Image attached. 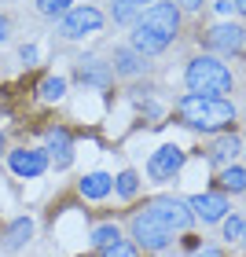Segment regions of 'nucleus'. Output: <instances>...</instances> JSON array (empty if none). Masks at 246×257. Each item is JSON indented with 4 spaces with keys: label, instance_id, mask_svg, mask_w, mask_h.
I'll list each match as a JSON object with an SVG mask.
<instances>
[{
    "label": "nucleus",
    "instance_id": "32",
    "mask_svg": "<svg viewBox=\"0 0 246 257\" xmlns=\"http://www.w3.org/2000/svg\"><path fill=\"white\" fill-rule=\"evenodd\" d=\"M242 155H246V151H242Z\"/></svg>",
    "mask_w": 246,
    "mask_h": 257
},
{
    "label": "nucleus",
    "instance_id": "31",
    "mask_svg": "<svg viewBox=\"0 0 246 257\" xmlns=\"http://www.w3.org/2000/svg\"><path fill=\"white\" fill-rule=\"evenodd\" d=\"M242 242H246V228H242Z\"/></svg>",
    "mask_w": 246,
    "mask_h": 257
},
{
    "label": "nucleus",
    "instance_id": "2",
    "mask_svg": "<svg viewBox=\"0 0 246 257\" xmlns=\"http://www.w3.org/2000/svg\"><path fill=\"white\" fill-rule=\"evenodd\" d=\"M180 118L191 128H202V133H220L235 121V107L224 96H195L187 92L180 99Z\"/></svg>",
    "mask_w": 246,
    "mask_h": 257
},
{
    "label": "nucleus",
    "instance_id": "24",
    "mask_svg": "<svg viewBox=\"0 0 246 257\" xmlns=\"http://www.w3.org/2000/svg\"><path fill=\"white\" fill-rule=\"evenodd\" d=\"M103 257H136V246H133V242H114V246H107V250H103Z\"/></svg>",
    "mask_w": 246,
    "mask_h": 257
},
{
    "label": "nucleus",
    "instance_id": "7",
    "mask_svg": "<svg viewBox=\"0 0 246 257\" xmlns=\"http://www.w3.org/2000/svg\"><path fill=\"white\" fill-rule=\"evenodd\" d=\"M180 166H184V151H180L177 144H166V147H158L155 155H151L147 173H151V180L166 184V180H173V177L180 173Z\"/></svg>",
    "mask_w": 246,
    "mask_h": 257
},
{
    "label": "nucleus",
    "instance_id": "18",
    "mask_svg": "<svg viewBox=\"0 0 246 257\" xmlns=\"http://www.w3.org/2000/svg\"><path fill=\"white\" fill-rule=\"evenodd\" d=\"M37 96L44 103H59L66 96V77H44L41 81V88H37Z\"/></svg>",
    "mask_w": 246,
    "mask_h": 257
},
{
    "label": "nucleus",
    "instance_id": "21",
    "mask_svg": "<svg viewBox=\"0 0 246 257\" xmlns=\"http://www.w3.org/2000/svg\"><path fill=\"white\" fill-rule=\"evenodd\" d=\"M114 191H118L121 198H133V195L140 191V177H136V173H133V169H125V173H121V177H118V180H114Z\"/></svg>",
    "mask_w": 246,
    "mask_h": 257
},
{
    "label": "nucleus",
    "instance_id": "6",
    "mask_svg": "<svg viewBox=\"0 0 246 257\" xmlns=\"http://www.w3.org/2000/svg\"><path fill=\"white\" fill-rule=\"evenodd\" d=\"M147 209H151V213H155L169 231H187V228H191V220H195L191 206L180 202V198H155Z\"/></svg>",
    "mask_w": 246,
    "mask_h": 257
},
{
    "label": "nucleus",
    "instance_id": "23",
    "mask_svg": "<svg viewBox=\"0 0 246 257\" xmlns=\"http://www.w3.org/2000/svg\"><path fill=\"white\" fill-rule=\"evenodd\" d=\"M242 228H246V220H242V217H228V220H224V239H228V242L242 239Z\"/></svg>",
    "mask_w": 246,
    "mask_h": 257
},
{
    "label": "nucleus",
    "instance_id": "5",
    "mask_svg": "<svg viewBox=\"0 0 246 257\" xmlns=\"http://www.w3.org/2000/svg\"><path fill=\"white\" fill-rule=\"evenodd\" d=\"M99 26H103V15L96 8H70L59 19V33L66 41H81V37H88V33H96Z\"/></svg>",
    "mask_w": 246,
    "mask_h": 257
},
{
    "label": "nucleus",
    "instance_id": "19",
    "mask_svg": "<svg viewBox=\"0 0 246 257\" xmlns=\"http://www.w3.org/2000/svg\"><path fill=\"white\" fill-rule=\"evenodd\" d=\"M114 242H121L118 224H99V228H92V246L107 250V246H114Z\"/></svg>",
    "mask_w": 246,
    "mask_h": 257
},
{
    "label": "nucleus",
    "instance_id": "11",
    "mask_svg": "<svg viewBox=\"0 0 246 257\" xmlns=\"http://www.w3.org/2000/svg\"><path fill=\"white\" fill-rule=\"evenodd\" d=\"M48 158L55 162V169H66L74 162V144H70V133L66 128H48Z\"/></svg>",
    "mask_w": 246,
    "mask_h": 257
},
{
    "label": "nucleus",
    "instance_id": "12",
    "mask_svg": "<svg viewBox=\"0 0 246 257\" xmlns=\"http://www.w3.org/2000/svg\"><path fill=\"white\" fill-rule=\"evenodd\" d=\"M144 70H147V59L136 48H114V74L136 77V74H144Z\"/></svg>",
    "mask_w": 246,
    "mask_h": 257
},
{
    "label": "nucleus",
    "instance_id": "25",
    "mask_svg": "<svg viewBox=\"0 0 246 257\" xmlns=\"http://www.w3.org/2000/svg\"><path fill=\"white\" fill-rule=\"evenodd\" d=\"M19 55H22V63H26V66H33V63H37V44H22Z\"/></svg>",
    "mask_w": 246,
    "mask_h": 257
},
{
    "label": "nucleus",
    "instance_id": "13",
    "mask_svg": "<svg viewBox=\"0 0 246 257\" xmlns=\"http://www.w3.org/2000/svg\"><path fill=\"white\" fill-rule=\"evenodd\" d=\"M81 195L85 198H92V202H96V198H107L110 191H114V177H107V173H88V177H81Z\"/></svg>",
    "mask_w": 246,
    "mask_h": 257
},
{
    "label": "nucleus",
    "instance_id": "4",
    "mask_svg": "<svg viewBox=\"0 0 246 257\" xmlns=\"http://www.w3.org/2000/svg\"><path fill=\"white\" fill-rule=\"evenodd\" d=\"M133 239H136V246H144V250H166L169 246V239H173V231L162 224V220L151 213V209H144V213H136L133 217Z\"/></svg>",
    "mask_w": 246,
    "mask_h": 257
},
{
    "label": "nucleus",
    "instance_id": "9",
    "mask_svg": "<svg viewBox=\"0 0 246 257\" xmlns=\"http://www.w3.org/2000/svg\"><path fill=\"white\" fill-rule=\"evenodd\" d=\"M242 41H246V30L235 26V22H220V26L206 33V48H213V52H239Z\"/></svg>",
    "mask_w": 246,
    "mask_h": 257
},
{
    "label": "nucleus",
    "instance_id": "16",
    "mask_svg": "<svg viewBox=\"0 0 246 257\" xmlns=\"http://www.w3.org/2000/svg\"><path fill=\"white\" fill-rule=\"evenodd\" d=\"M151 4H155V0H110V8H114V22H136Z\"/></svg>",
    "mask_w": 246,
    "mask_h": 257
},
{
    "label": "nucleus",
    "instance_id": "27",
    "mask_svg": "<svg viewBox=\"0 0 246 257\" xmlns=\"http://www.w3.org/2000/svg\"><path fill=\"white\" fill-rule=\"evenodd\" d=\"M195 257H224V253H220V250H213V246H206V250H198Z\"/></svg>",
    "mask_w": 246,
    "mask_h": 257
},
{
    "label": "nucleus",
    "instance_id": "20",
    "mask_svg": "<svg viewBox=\"0 0 246 257\" xmlns=\"http://www.w3.org/2000/svg\"><path fill=\"white\" fill-rule=\"evenodd\" d=\"M220 184H224L228 191H246V169L224 166V173H220Z\"/></svg>",
    "mask_w": 246,
    "mask_h": 257
},
{
    "label": "nucleus",
    "instance_id": "14",
    "mask_svg": "<svg viewBox=\"0 0 246 257\" xmlns=\"http://www.w3.org/2000/svg\"><path fill=\"white\" fill-rule=\"evenodd\" d=\"M30 235H33V220L30 217H15L8 224V231H4V246L8 250H22L30 242Z\"/></svg>",
    "mask_w": 246,
    "mask_h": 257
},
{
    "label": "nucleus",
    "instance_id": "29",
    "mask_svg": "<svg viewBox=\"0 0 246 257\" xmlns=\"http://www.w3.org/2000/svg\"><path fill=\"white\" fill-rule=\"evenodd\" d=\"M235 8L242 11V15H246V0H235Z\"/></svg>",
    "mask_w": 246,
    "mask_h": 257
},
{
    "label": "nucleus",
    "instance_id": "8",
    "mask_svg": "<svg viewBox=\"0 0 246 257\" xmlns=\"http://www.w3.org/2000/svg\"><path fill=\"white\" fill-rule=\"evenodd\" d=\"M8 166H11L15 177L33 180V177H41V173L48 169V155H44V151H33V147H19V151L8 155Z\"/></svg>",
    "mask_w": 246,
    "mask_h": 257
},
{
    "label": "nucleus",
    "instance_id": "3",
    "mask_svg": "<svg viewBox=\"0 0 246 257\" xmlns=\"http://www.w3.org/2000/svg\"><path fill=\"white\" fill-rule=\"evenodd\" d=\"M187 88L195 92V96H224V92H231V70L213 59V55H198V59L187 63Z\"/></svg>",
    "mask_w": 246,
    "mask_h": 257
},
{
    "label": "nucleus",
    "instance_id": "26",
    "mask_svg": "<svg viewBox=\"0 0 246 257\" xmlns=\"http://www.w3.org/2000/svg\"><path fill=\"white\" fill-rule=\"evenodd\" d=\"M8 30H11V22H8L4 15H0V44H4V41H8Z\"/></svg>",
    "mask_w": 246,
    "mask_h": 257
},
{
    "label": "nucleus",
    "instance_id": "28",
    "mask_svg": "<svg viewBox=\"0 0 246 257\" xmlns=\"http://www.w3.org/2000/svg\"><path fill=\"white\" fill-rule=\"evenodd\" d=\"M180 4H184L187 11H198V8H202V0H180Z\"/></svg>",
    "mask_w": 246,
    "mask_h": 257
},
{
    "label": "nucleus",
    "instance_id": "30",
    "mask_svg": "<svg viewBox=\"0 0 246 257\" xmlns=\"http://www.w3.org/2000/svg\"><path fill=\"white\" fill-rule=\"evenodd\" d=\"M0 155H4V133H0Z\"/></svg>",
    "mask_w": 246,
    "mask_h": 257
},
{
    "label": "nucleus",
    "instance_id": "15",
    "mask_svg": "<svg viewBox=\"0 0 246 257\" xmlns=\"http://www.w3.org/2000/svg\"><path fill=\"white\" fill-rule=\"evenodd\" d=\"M77 77L85 81V85H110V66L107 63H99V59H81V66H77Z\"/></svg>",
    "mask_w": 246,
    "mask_h": 257
},
{
    "label": "nucleus",
    "instance_id": "22",
    "mask_svg": "<svg viewBox=\"0 0 246 257\" xmlns=\"http://www.w3.org/2000/svg\"><path fill=\"white\" fill-rule=\"evenodd\" d=\"M70 4H74V0H37V11L44 19H63L70 11Z\"/></svg>",
    "mask_w": 246,
    "mask_h": 257
},
{
    "label": "nucleus",
    "instance_id": "1",
    "mask_svg": "<svg viewBox=\"0 0 246 257\" xmlns=\"http://www.w3.org/2000/svg\"><path fill=\"white\" fill-rule=\"evenodd\" d=\"M177 30H180V11L177 4H151L144 15H140L133 22V48L144 55H158V52H166L173 37H177Z\"/></svg>",
    "mask_w": 246,
    "mask_h": 257
},
{
    "label": "nucleus",
    "instance_id": "10",
    "mask_svg": "<svg viewBox=\"0 0 246 257\" xmlns=\"http://www.w3.org/2000/svg\"><path fill=\"white\" fill-rule=\"evenodd\" d=\"M187 206H191V213L202 220V224H217V220H224V213H228V198L224 195H213V191L195 195Z\"/></svg>",
    "mask_w": 246,
    "mask_h": 257
},
{
    "label": "nucleus",
    "instance_id": "17",
    "mask_svg": "<svg viewBox=\"0 0 246 257\" xmlns=\"http://www.w3.org/2000/svg\"><path fill=\"white\" fill-rule=\"evenodd\" d=\"M235 155H239V140L235 136H220L213 144V151H209V162H213V166H228Z\"/></svg>",
    "mask_w": 246,
    "mask_h": 257
}]
</instances>
